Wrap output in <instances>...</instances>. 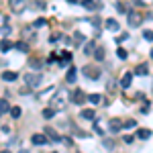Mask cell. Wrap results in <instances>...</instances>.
<instances>
[{
	"mask_svg": "<svg viewBox=\"0 0 153 153\" xmlns=\"http://www.w3.org/2000/svg\"><path fill=\"white\" fill-rule=\"evenodd\" d=\"M117 10L118 12H129V10H127V6H125L123 2H118V4H117Z\"/></svg>",
	"mask_w": 153,
	"mask_h": 153,
	"instance_id": "obj_31",
	"label": "cell"
},
{
	"mask_svg": "<svg viewBox=\"0 0 153 153\" xmlns=\"http://www.w3.org/2000/svg\"><path fill=\"white\" fill-rule=\"evenodd\" d=\"M123 127H125V123H120L118 118H112V120L108 123V129L112 131V133H118V131L123 129Z\"/></svg>",
	"mask_w": 153,
	"mask_h": 153,
	"instance_id": "obj_4",
	"label": "cell"
},
{
	"mask_svg": "<svg viewBox=\"0 0 153 153\" xmlns=\"http://www.w3.org/2000/svg\"><path fill=\"white\" fill-rule=\"evenodd\" d=\"M21 112H23V110H21L19 106H12V108H10V117L12 118H19V117H21Z\"/></svg>",
	"mask_w": 153,
	"mask_h": 153,
	"instance_id": "obj_19",
	"label": "cell"
},
{
	"mask_svg": "<svg viewBox=\"0 0 153 153\" xmlns=\"http://www.w3.org/2000/svg\"><path fill=\"white\" fill-rule=\"evenodd\" d=\"M25 84L29 88H37L41 84V74H25Z\"/></svg>",
	"mask_w": 153,
	"mask_h": 153,
	"instance_id": "obj_1",
	"label": "cell"
},
{
	"mask_svg": "<svg viewBox=\"0 0 153 153\" xmlns=\"http://www.w3.org/2000/svg\"><path fill=\"white\" fill-rule=\"evenodd\" d=\"M61 55H63V57H61V63H70V59H71V53H70V51H63Z\"/></svg>",
	"mask_w": 153,
	"mask_h": 153,
	"instance_id": "obj_24",
	"label": "cell"
},
{
	"mask_svg": "<svg viewBox=\"0 0 153 153\" xmlns=\"http://www.w3.org/2000/svg\"><path fill=\"white\" fill-rule=\"evenodd\" d=\"M143 39H145V41H153V31L145 29V31H143Z\"/></svg>",
	"mask_w": 153,
	"mask_h": 153,
	"instance_id": "obj_23",
	"label": "cell"
},
{
	"mask_svg": "<svg viewBox=\"0 0 153 153\" xmlns=\"http://www.w3.org/2000/svg\"><path fill=\"white\" fill-rule=\"evenodd\" d=\"M0 112H2V114H6V112H8V102H6V100H2V102H0Z\"/></svg>",
	"mask_w": 153,
	"mask_h": 153,
	"instance_id": "obj_25",
	"label": "cell"
},
{
	"mask_svg": "<svg viewBox=\"0 0 153 153\" xmlns=\"http://www.w3.org/2000/svg\"><path fill=\"white\" fill-rule=\"evenodd\" d=\"M125 143H133V135H127L125 137Z\"/></svg>",
	"mask_w": 153,
	"mask_h": 153,
	"instance_id": "obj_34",
	"label": "cell"
},
{
	"mask_svg": "<svg viewBox=\"0 0 153 153\" xmlns=\"http://www.w3.org/2000/svg\"><path fill=\"white\" fill-rule=\"evenodd\" d=\"M135 74L145 76V74H147V63H139V65H137V70H135Z\"/></svg>",
	"mask_w": 153,
	"mask_h": 153,
	"instance_id": "obj_17",
	"label": "cell"
},
{
	"mask_svg": "<svg viewBox=\"0 0 153 153\" xmlns=\"http://www.w3.org/2000/svg\"><path fill=\"white\" fill-rule=\"evenodd\" d=\"M76 71H78L76 68H70V70H68V76H65V80H68L70 84H74V82H76V78H78V74H76Z\"/></svg>",
	"mask_w": 153,
	"mask_h": 153,
	"instance_id": "obj_12",
	"label": "cell"
},
{
	"mask_svg": "<svg viewBox=\"0 0 153 153\" xmlns=\"http://www.w3.org/2000/svg\"><path fill=\"white\" fill-rule=\"evenodd\" d=\"M129 39V33H123L120 37H117V43H123V41H127Z\"/></svg>",
	"mask_w": 153,
	"mask_h": 153,
	"instance_id": "obj_29",
	"label": "cell"
},
{
	"mask_svg": "<svg viewBox=\"0 0 153 153\" xmlns=\"http://www.w3.org/2000/svg\"><path fill=\"white\" fill-rule=\"evenodd\" d=\"M151 57H153V51H151Z\"/></svg>",
	"mask_w": 153,
	"mask_h": 153,
	"instance_id": "obj_37",
	"label": "cell"
},
{
	"mask_svg": "<svg viewBox=\"0 0 153 153\" xmlns=\"http://www.w3.org/2000/svg\"><path fill=\"white\" fill-rule=\"evenodd\" d=\"M16 78H19V76H16L14 71H4V74H2V80H4V82H14Z\"/></svg>",
	"mask_w": 153,
	"mask_h": 153,
	"instance_id": "obj_13",
	"label": "cell"
},
{
	"mask_svg": "<svg viewBox=\"0 0 153 153\" xmlns=\"http://www.w3.org/2000/svg\"><path fill=\"white\" fill-rule=\"evenodd\" d=\"M16 49H19V51H27V43H23V41H21V43H16Z\"/></svg>",
	"mask_w": 153,
	"mask_h": 153,
	"instance_id": "obj_32",
	"label": "cell"
},
{
	"mask_svg": "<svg viewBox=\"0 0 153 153\" xmlns=\"http://www.w3.org/2000/svg\"><path fill=\"white\" fill-rule=\"evenodd\" d=\"M31 141H33V145H45L49 139L45 137V135H39V133H37V135H33V137H31Z\"/></svg>",
	"mask_w": 153,
	"mask_h": 153,
	"instance_id": "obj_7",
	"label": "cell"
},
{
	"mask_svg": "<svg viewBox=\"0 0 153 153\" xmlns=\"http://www.w3.org/2000/svg\"><path fill=\"white\" fill-rule=\"evenodd\" d=\"M8 6H10L12 12H21V10H23V6H25V0H10Z\"/></svg>",
	"mask_w": 153,
	"mask_h": 153,
	"instance_id": "obj_5",
	"label": "cell"
},
{
	"mask_svg": "<svg viewBox=\"0 0 153 153\" xmlns=\"http://www.w3.org/2000/svg\"><path fill=\"white\" fill-rule=\"evenodd\" d=\"M139 23H141L139 12H137V10H129V25H131V27H137Z\"/></svg>",
	"mask_w": 153,
	"mask_h": 153,
	"instance_id": "obj_3",
	"label": "cell"
},
{
	"mask_svg": "<svg viewBox=\"0 0 153 153\" xmlns=\"http://www.w3.org/2000/svg\"><path fill=\"white\" fill-rule=\"evenodd\" d=\"M94 57H96V61H102L104 59V47H98L94 51Z\"/></svg>",
	"mask_w": 153,
	"mask_h": 153,
	"instance_id": "obj_16",
	"label": "cell"
},
{
	"mask_svg": "<svg viewBox=\"0 0 153 153\" xmlns=\"http://www.w3.org/2000/svg\"><path fill=\"white\" fill-rule=\"evenodd\" d=\"M84 76H86V78H92V80H98V78H100V70L86 65V68H84Z\"/></svg>",
	"mask_w": 153,
	"mask_h": 153,
	"instance_id": "obj_2",
	"label": "cell"
},
{
	"mask_svg": "<svg viewBox=\"0 0 153 153\" xmlns=\"http://www.w3.org/2000/svg\"><path fill=\"white\" fill-rule=\"evenodd\" d=\"M45 135H49V139H51V141H61V137H59L51 127H45Z\"/></svg>",
	"mask_w": 153,
	"mask_h": 153,
	"instance_id": "obj_10",
	"label": "cell"
},
{
	"mask_svg": "<svg viewBox=\"0 0 153 153\" xmlns=\"http://www.w3.org/2000/svg\"><path fill=\"white\" fill-rule=\"evenodd\" d=\"M2 153H10V151H6V149H4V151H2Z\"/></svg>",
	"mask_w": 153,
	"mask_h": 153,
	"instance_id": "obj_35",
	"label": "cell"
},
{
	"mask_svg": "<svg viewBox=\"0 0 153 153\" xmlns=\"http://www.w3.org/2000/svg\"><path fill=\"white\" fill-rule=\"evenodd\" d=\"M31 65H33V68H39V65H41V61H39V59H31Z\"/></svg>",
	"mask_w": 153,
	"mask_h": 153,
	"instance_id": "obj_33",
	"label": "cell"
},
{
	"mask_svg": "<svg viewBox=\"0 0 153 153\" xmlns=\"http://www.w3.org/2000/svg\"><path fill=\"white\" fill-rule=\"evenodd\" d=\"M74 39H76V45H82V43H84V35H82V33H78V31L74 33Z\"/></svg>",
	"mask_w": 153,
	"mask_h": 153,
	"instance_id": "obj_20",
	"label": "cell"
},
{
	"mask_svg": "<svg viewBox=\"0 0 153 153\" xmlns=\"http://www.w3.org/2000/svg\"><path fill=\"white\" fill-rule=\"evenodd\" d=\"M71 98H74V102H76V104H82L84 100H86V96H84V92H82V90H76Z\"/></svg>",
	"mask_w": 153,
	"mask_h": 153,
	"instance_id": "obj_9",
	"label": "cell"
},
{
	"mask_svg": "<svg viewBox=\"0 0 153 153\" xmlns=\"http://www.w3.org/2000/svg\"><path fill=\"white\" fill-rule=\"evenodd\" d=\"M131 82H133V74H131V71H127V74L123 76V80H120V86H123V90L131 88Z\"/></svg>",
	"mask_w": 153,
	"mask_h": 153,
	"instance_id": "obj_6",
	"label": "cell"
},
{
	"mask_svg": "<svg viewBox=\"0 0 153 153\" xmlns=\"http://www.w3.org/2000/svg\"><path fill=\"white\" fill-rule=\"evenodd\" d=\"M8 49H10V43L6 39H2V53H8Z\"/></svg>",
	"mask_w": 153,
	"mask_h": 153,
	"instance_id": "obj_26",
	"label": "cell"
},
{
	"mask_svg": "<svg viewBox=\"0 0 153 153\" xmlns=\"http://www.w3.org/2000/svg\"><path fill=\"white\" fill-rule=\"evenodd\" d=\"M45 23H47L45 19H37V21H35V27H37V29H39V27H45Z\"/></svg>",
	"mask_w": 153,
	"mask_h": 153,
	"instance_id": "obj_30",
	"label": "cell"
},
{
	"mask_svg": "<svg viewBox=\"0 0 153 153\" xmlns=\"http://www.w3.org/2000/svg\"><path fill=\"white\" fill-rule=\"evenodd\" d=\"M104 25H106V29H108V31H118V23L114 21V19H106Z\"/></svg>",
	"mask_w": 153,
	"mask_h": 153,
	"instance_id": "obj_11",
	"label": "cell"
},
{
	"mask_svg": "<svg viewBox=\"0 0 153 153\" xmlns=\"http://www.w3.org/2000/svg\"><path fill=\"white\" fill-rule=\"evenodd\" d=\"M43 117L45 118H53L55 117V110H53V108H45V110H43Z\"/></svg>",
	"mask_w": 153,
	"mask_h": 153,
	"instance_id": "obj_21",
	"label": "cell"
},
{
	"mask_svg": "<svg viewBox=\"0 0 153 153\" xmlns=\"http://www.w3.org/2000/svg\"><path fill=\"white\" fill-rule=\"evenodd\" d=\"M84 8H88V10H98L100 8V4L96 2V0H82Z\"/></svg>",
	"mask_w": 153,
	"mask_h": 153,
	"instance_id": "obj_8",
	"label": "cell"
},
{
	"mask_svg": "<svg viewBox=\"0 0 153 153\" xmlns=\"http://www.w3.org/2000/svg\"><path fill=\"white\" fill-rule=\"evenodd\" d=\"M82 118L92 120V118H94V110H92V108H84V110H82Z\"/></svg>",
	"mask_w": 153,
	"mask_h": 153,
	"instance_id": "obj_15",
	"label": "cell"
},
{
	"mask_svg": "<svg viewBox=\"0 0 153 153\" xmlns=\"http://www.w3.org/2000/svg\"><path fill=\"white\" fill-rule=\"evenodd\" d=\"M133 127H137V123H135L133 118H129V120H125V129H133Z\"/></svg>",
	"mask_w": 153,
	"mask_h": 153,
	"instance_id": "obj_27",
	"label": "cell"
},
{
	"mask_svg": "<svg viewBox=\"0 0 153 153\" xmlns=\"http://www.w3.org/2000/svg\"><path fill=\"white\" fill-rule=\"evenodd\" d=\"M135 137H139V139H149V137H151V131L149 129H139Z\"/></svg>",
	"mask_w": 153,
	"mask_h": 153,
	"instance_id": "obj_14",
	"label": "cell"
},
{
	"mask_svg": "<svg viewBox=\"0 0 153 153\" xmlns=\"http://www.w3.org/2000/svg\"><path fill=\"white\" fill-rule=\"evenodd\" d=\"M19 153H27V151H25V149H23V151H19Z\"/></svg>",
	"mask_w": 153,
	"mask_h": 153,
	"instance_id": "obj_36",
	"label": "cell"
},
{
	"mask_svg": "<svg viewBox=\"0 0 153 153\" xmlns=\"http://www.w3.org/2000/svg\"><path fill=\"white\" fill-rule=\"evenodd\" d=\"M84 51H86V55H92V53H94V41L86 43V47H84Z\"/></svg>",
	"mask_w": 153,
	"mask_h": 153,
	"instance_id": "obj_18",
	"label": "cell"
},
{
	"mask_svg": "<svg viewBox=\"0 0 153 153\" xmlns=\"http://www.w3.org/2000/svg\"><path fill=\"white\" fill-rule=\"evenodd\" d=\"M88 100H90L92 104H98V102L102 100V96H100V94H90V98H88Z\"/></svg>",
	"mask_w": 153,
	"mask_h": 153,
	"instance_id": "obj_22",
	"label": "cell"
},
{
	"mask_svg": "<svg viewBox=\"0 0 153 153\" xmlns=\"http://www.w3.org/2000/svg\"><path fill=\"white\" fill-rule=\"evenodd\" d=\"M117 55H118V57H120V59H127V51H125V49H123V47H118Z\"/></svg>",
	"mask_w": 153,
	"mask_h": 153,
	"instance_id": "obj_28",
	"label": "cell"
}]
</instances>
